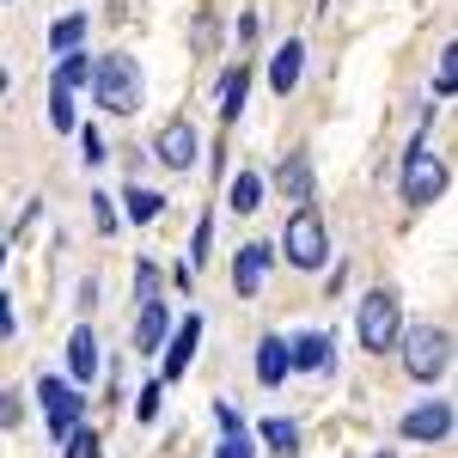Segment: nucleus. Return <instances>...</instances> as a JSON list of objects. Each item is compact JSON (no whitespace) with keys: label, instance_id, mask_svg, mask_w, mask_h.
Wrapping results in <instances>:
<instances>
[{"label":"nucleus","instance_id":"1","mask_svg":"<svg viewBox=\"0 0 458 458\" xmlns=\"http://www.w3.org/2000/svg\"><path fill=\"white\" fill-rule=\"evenodd\" d=\"M397 349H403V373L410 379H446V367H453V336H446V324H410V330H397Z\"/></svg>","mask_w":458,"mask_h":458},{"label":"nucleus","instance_id":"2","mask_svg":"<svg viewBox=\"0 0 458 458\" xmlns=\"http://www.w3.org/2000/svg\"><path fill=\"white\" fill-rule=\"evenodd\" d=\"M92 92H98V105L110 116H135L147 98V80H141V62H129V55H105V62H92Z\"/></svg>","mask_w":458,"mask_h":458},{"label":"nucleus","instance_id":"3","mask_svg":"<svg viewBox=\"0 0 458 458\" xmlns=\"http://www.w3.org/2000/svg\"><path fill=\"white\" fill-rule=\"evenodd\" d=\"M428 123H434V116H422L416 141L403 147V202H410V208H428V202H440V190H446V165L428 153Z\"/></svg>","mask_w":458,"mask_h":458},{"label":"nucleus","instance_id":"4","mask_svg":"<svg viewBox=\"0 0 458 458\" xmlns=\"http://www.w3.org/2000/svg\"><path fill=\"white\" fill-rule=\"evenodd\" d=\"M397 330H403L397 293H391V287H373V293H360V312H354V336H360V349H367V354L397 349Z\"/></svg>","mask_w":458,"mask_h":458},{"label":"nucleus","instance_id":"5","mask_svg":"<svg viewBox=\"0 0 458 458\" xmlns=\"http://www.w3.org/2000/svg\"><path fill=\"white\" fill-rule=\"evenodd\" d=\"M282 250H287V263H293V269H324V263H330V233H324V214L300 202V214H287Z\"/></svg>","mask_w":458,"mask_h":458},{"label":"nucleus","instance_id":"6","mask_svg":"<svg viewBox=\"0 0 458 458\" xmlns=\"http://www.w3.org/2000/svg\"><path fill=\"white\" fill-rule=\"evenodd\" d=\"M37 397H43V416H49V434L55 440H68L73 428H80V391L68 386V379H37Z\"/></svg>","mask_w":458,"mask_h":458},{"label":"nucleus","instance_id":"7","mask_svg":"<svg viewBox=\"0 0 458 458\" xmlns=\"http://www.w3.org/2000/svg\"><path fill=\"white\" fill-rule=\"evenodd\" d=\"M196 153H202V141H196V129L177 116V123H165L159 135H153V159L159 165H172V172H183V165H196Z\"/></svg>","mask_w":458,"mask_h":458},{"label":"nucleus","instance_id":"8","mask_svg":"<svg viewBox=\"0 0 458 458\" xmlns=\"http://www.w3.org/2000/svg\"><path fill=\"white\" fill-rule=\"evenodd\" d=\"M287 367H300V373H330V367H336V343H330V330H306V336H293V343H287Z\"/></svg>","mask_w":458,"mask_h":458},{"label":"nucleus","instance_id":"9","mask_svg":"<svg viewBox=\"0 0 458 458\" xmlns=\"http://www.w3.org/2000/svg\"><path fill=\"white\" fill-rule=\"evenodd\" d=\"M196 343H202V318L190 312L183 324H177V336L165 343V360H159V367H165V379H183V373H190V360H196Z\"/></svg>","mask_w":458,"mask_h":458},{"label":"nucleus","instance_id":"10","mask_svg":"<svg viewBox=\"0 0 458 458\" xmlns=\"http://www.w3.org/2000/svg\"><path fill=\"white\" fill-rule=\"evenodd\" d=\"M397 428H403V440H446L453 434V403H422V410H410Z\"/></svg>","mask_w":458,"mask_h":458},{"label":"nucleus","instance_id":"11","mask_svg":"<svg viewBox=\"0 0 458 458\" xmlns=\"http://www.w3.org/2000/svg\"><path fill=\"white\" fill-rule=\"evenodd\" d=\"M263 269H269V245L257 239V245H245L239 257H233V293H239V300H250V293L263 287Z\"/></svg>","mask_w":458,"mask_h":458},{"label":"nucleus","instance_id":"12","mask_svg":"<svg viewBox=\"0 0 458 458\" xmlns=\"http://www.w3.org/2000/svg\"><path fill=\"white\" fill-rule=\"evenodd\" d=\"M276 190H282L287 202H306V196H312V153H306V147H293V153L282 159V172H276Z\"/></svg>","mask_w":458,"mask_h":458},{"label":"nucleus","instance_id":"13","mask_svg":"<svg viewBox=\"0 0 458 458\" xmlns=\"http://www.w3.org/2000/svg\"><path fill=\"white\" fill-rule=\"evenodd\" d=\"M300 68H306V43H300V37H287L282 49H276V68H269V92L287 98V92L300 86Z\"/></svg>","mask_w":458,"mask_h":458},{"label":"nucleus","instance_id":"14","mask_svg":"<svg viewBox=\"0 0 458 458\" xmlns=\"http://www.w3.org/2000/svg\"><path fill=\"white\" fill-rule=\"evenodd\" d=\"M165 336H172V312H165L159 300H147V306H141V318H135V354L165 349Z\"/></svg>","mask_w":458,"mask_h":458},{"label":"nucleus","instance_id":"15","mask_svg":"<svg viewBox=\"0 0 458 458\" xmlns=\"http://www.w3.org/2000/svg\"><path fill=\"white\" fill-rule=\"evenodd\" d=\"M68 373L80 379V386L98 379V336H92V324H80V330L68 336Z\"/></svg>","mask_w":458,"mask_h":458},{"label":"nucleus","instance_id":"16","mask_svg":"<svg viewBox=\"0 0 458 458\" xmlns=\"http://www.w3.org/2000/svg\"><path fill=\"white\" fill-rule=\"evenodd\" d=\"M287 373H293V367H287V336L269 330V336L257 343V379H263V386H282Z\"/></svg>","mask_w":458,"mask_h":458},{"label":"nucleus","instance_id":"17","mask_svg":"<svg viewBox=\"0 0 458 458\" xmlns=\"http://www.w3.org/2000/svg\"><path fill=\"white\" fill-rule=\"evenodd\" d=\"M245 92H250V68H226V80H220V123L245 116Z\"/></svg>","mask_w":458,"mask_h":458},{"label":"nucleus","instance_id":"18","mask_svg":"<svg viewBox=\"0 0 458 458\" xmlns=\"http://www.w3.org/2000/svg\"><path fill=\"white\" fill-rule=\"evenodd\" d=\"M55 86H62V92H73V86H92V55H86V49H68V55L55 62Z\"/></svg>","mask_w":458,"mask_h":458},{"label":"nucleus","instance_id":"19","mask_svg":"<svg viewBox=\"0 0 458 458\" xmlns=\"http://www.w3.org/2000/svg\"><path fill=\"white\" fill-rule=\"evenodd\" d=\"M263 446H269L276 458H300V428L269 416V422H263Z\"/></svg>","mask_w":458,"mask_h":458},{"label":"nucleus","instance_id":"20","mask_svg":"<svg viewBox=\"0 0 458 458\" xmlns=\"http://www.w3.org/2000/svg\"><path fill=\"white\" fill-rule=\"evenodd\" d=\"M123 208H129L135 226H147V220H159V214H165V196H159V190H129V196H123Z\"/></svg>","mask_w":458,"mask_h":458},{"label":"nucleus","instance_id":"21","mask_svg":"<svg viewBox=\"0 0 458 458\" xmlns=\"http://www.w3.org/2000/svg\"><path fill=\"white\" fill-rule=\"evenodd\" d=\"M80 37H86V13H68V19H55L49 49H55V55H68V49H80Z\"/></svg>","mask_w":458,"mask_h":458},{"label":"nucleus","instance_id":"22","mask_svg":"<svg viewBox=\"0 0 458 458\" xmlns=\"http://www.w3.org/2000/svg\"><path fill=\"white\" fill-rule=\"evenodd\" d=\"M257 202H263V177H257V172H239V177H233V214H250Z\"/></svg>","mask_w":458,"mask_h":458},{"label":"nucleus","instance_id":"23","mask_svg":"<svg viewBox=\"0 0 458 458\" xmlns=\"http://www.w3.org/2000/svg\"><path fill=\"white\" fill-rule=\"evenodd\" d=\"M49 123H55L62 135H73V123H80V116H73V92H62V86L49 92Z\"/></svg>","mask_w":458,"mask_h":458},{"label":"nucleus","instance_id":"24","mask_svg":"<svg viewBox=\"0 0 458 458\" xmlns=\"http://www.w3.org/2000/svg\"><path fill=\"white\" fill-rule=\"evenodd\" d=\"M147 300H159V269H153V263L135 269V306H147Z\"/></svg>","mask_w":458,"mask_h":458},{"label":"nucleus","instance_id":"25","mask_svg":"<svg viewBox=\"0 0 458 458\" xmlns=\"http://www.w3.org/2000/svg\"><path fill=\"white\" fill-rule=\"evenodd\" d=\"M68 458H98V434H92V428H73L68 434Z\"/></svg>","mask_w":458,"mask_h":458},{"label":"nucleus","instance_id":"26","mask_svg":"<svg viewBox=\"0 0 458 458\" xmlns=\"http://www.w3.org/2000/svg\"><path fill=\"white\" fill-rule=\"evenodd\" d=\"M214 458H257V446H250L245 434H220V446H214Z\"/></svg>","mask_w":458,"mask_h":458},{"label":"nucleus","instance_id":"27","mask_svg":"<svg viewBox=\"0 0 458 458\" xmlns=\"http://www.w3.org/2000/svg\"><path fill=\"white\" fill-rule=\"evenodd\" d=\"M25 422V397L19 391H0V428H19Z\"/></svg>","mask_w":458,"mask_h":458},{"label":"nucleus","instance_id":"28","mask_svg":"<svg viewBox=\"0 0 458 458\" xmlns=\"http://www.w3.org/2000/svg\"><path fill=\"white\" fill-rule=\"evenodd\" d=\"M214 422H220V434H245V416H239V403H214Z\"/></svg>","mask_w":458,"mask_h":458},{"label":"nucleus","instance_id":"29","mask_svg":"<svg viewBox=\"0 0 458 458\" xmlns=\"http://www.w3.org/2000/svg\"><path fill=\"white\" fill-rule=\"evenodd\" d=\"M208 245H214V214H202V220H196V239H190V257L202 263V257H208Z\"/></svg>","mask_w":458,"mask_h":458},{"label":"nucleus","instance_id":"30","mask_svg":"<svg viewBox=\"0 0 458 458\" xmlns=\"http://www.w3.org/2000/svg\"><path fill=\"white\" fill-rule=\"evenodd\" d=\"M434 86H440V92H453V86H458V49H446V55H440V73H434Z\"/></svg>","mask_w":458,"mask_h":458},{"label":"nucleus","instance_id":"31","mask_svg":"<svg viewBox=\"0 0 458 458\" xmlns=\"http://www.w3.org/2000/svg\"><path fill=\"white\" fill-rule=\"evenodd\" d=\"M159 416V386H141V397H135V422H153Z\"/></svg>","mask_w":458,"mask_h":458},{"label":"nucleus","instance_id":"32","mask_svg":"<svg viewBox=\"0 0 458 458\" xmlns=\"http://www.w3.org/2000/svg\"><path fill=\"white\" fill-rule=\"evenodd\" d=\"M92 220H98V233H116V208H110V196H92Z\"/></svg>","mask_w":458,"mask_h":458},{"label":"nucleus","instance_id":"33","mask_svg":"<svg viewBox=\"0 0 458 458\" xmlns=\"http://www.w3.org/2000/svg\"><path fill=\"white\" fill-rule=\"evenodd\" d=\"M13 336V300H0V343Z\"/></svg>","mask_w":458,"mask_h":458},{"label":"nucleus","instance_id":"34","mask_svg":"<svg viewBox=\"0 0 458 458\" xmlns=\"http://www.w3.org/2000/svg\"><path fill=\"white\" fill-rule=\"evenodd\" d=\"M0 269H6V239H0Z\"/></svg>","mask_w":458,"mask_h":458},{"label":"nucleus","instance_id":"35","mask_svg":"<svg viewBox=\"0 0 458 458\" xmlns=\"http://www.w3.org/2000/svg\"><path fill=\"white\" fill-rule=\"evenodd\" d=\"M0 92H6V68H0Z\"/></svg>","mask_w":458,"mask_h":458},{"label":"nucleus","instance_id":"36","mask_svg":"<svg viewBox=\"0 0 458 458\" xmlns=\"http://www.w3.org/2000/svg\"><path fill=\"white\" fill-rule=\"evenodd\" d=\"M373 458H397V453H373Z\"/></svg>","mask_w":458,"mask_h":458}]
</instances>
